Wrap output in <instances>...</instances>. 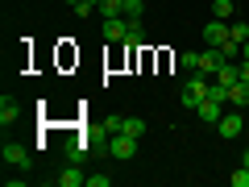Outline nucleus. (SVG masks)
Masks as SVG:
<instances>
[{"mask_svg": "<svg viewBox=\"0 0 249 187\" xmlns=\"http://www.w3.org/2000/svg\"><path fill=\"white\" fill-rule=\"evenodd\" d=\"M229 183H232V187H249V167H245V162H241V167L229 175Z\"/></svg>", "mask_w": 249, "mask_h": 187, "instance_id": "20", "label": "nucleus"}, {"mask_svg": "<svg viewBox=\"0 0 249 187\" xmlns=\"http://www.w3.org/2000/svg\"><path fill=\"white\" fill-rule=\"evenodd\" d=\"M232 13H237L232 0H212V17H216V21H232Z\"/></svg>", "mask_w": 249, "mask_h": 187, "instance_id": "13", "label": "nucleus"}, {"mask_svg": "<svg viewBox=\"0 0 249 187\" xmlns=\"http://www.w3.org/2000/svg\"><path fill=\"white\" fill-rule=\"evenodd\" d=\"M91 4H100V0H91Z\"/></svg>", "mask_w": 249, "mask_h": 187, "instance_id": "27", "label": "nucleus"}, {"mask_svg": "<svg viewBox=\"0 0 249 187\" xmlns=\"http://www.w3.org/2000/svg\"><path fill=\"white\" fill-rule=\"evenodd\" d=\"M212 79H216V83H224V88H232V83L241 79V62H224V67L212 75Z\"/></svg>", "mask_w": 249, "mask_h": 187, "instance_id": "12", "label": "nucleus"}, {"mask_svg": "<svg viewBox=\"0 0 249 187\" xmlns=\"http://www.w3.org/2000/svg\"><path fill=\"white\" fill-rule=\"evenodd\" d=\"M208 83H212V79H208L204 71H191V75H187L183 96H178V100H183V108H199V100L208 96Z\"/></svg>", "mask_w": 249, "mask_h": 187, "instance_id": "1", "label": "nucleus"}, {"mask_svg": "<svg viewBox=\"0 0 249 187\" xmlns=\"http://www.w3.org/2000/svg\"><path fill=\"white\" fill-rule=\"evenodd\" d=\"M216 133H220L224 142H232V137L245 133V116H241V108H224V116L216 121Z\"/></svg>", "mask_w": 249, "mask_h": 187, "instance_id": "2", "label": "nucleus"}, {"mask_svg": "<svg viewBox=\"0 0 249 187\" xmlns=\"http://www.w3.org/2000/svg\"><path fill=\"white\" fill-rule=\"evenodd\" d=\"M241 162H245V167H249V150H245V154H241Z\"/></svg>", "mask_w": 249, "mask_h": 187, "instance_id": "26", "label": "nucleus"}, {"mask_svg": "<svg viewBox=\"0 0 249 187\" xmlns=\"http://www.w3.org/2000/svg\"><path fill=\"white\" fill-rule=\"evenodd\" d=\"M88 183H91V187H108L112 179H108V175H88Z\"/></svg>", "mask_w": 249, "mask_h": 187, "instance_id": "22", "label": "nucleus"}, {"mask_svg": "<svg viewBox=\"0 0 249 187\" xmlns=\"http://www.w3.org/2000/svg\"><path fill=\"white\" fill-rule=\"evenodd\" d=\"M0 158H4V167H29V162H34L21 142H4V146H0Z\"/></svg>", "mask_w": 249, "mask_h": 187, "instance_id": "4", "label": "nucleus"}, {"mask_svg": "<svg viewBox=\"0 0 249 187\" xmlns=\"http://www.w3.org/2000/svg\"><path fill=\"white\" fill-rule=\"evenodd\" d=\"M178 67H183V71H199V54H178Z\"/></svg>", "mask_w": 249, "mask_h": 187, "instance_id": "21", "label": "nucleus"}, {"mask_svg": "<svg viewBox=\"0 0 249 187\" xmlns=\"http://www.w3.org/2000/svg\"><path fill=\"white\" fill-rule=\"evenodd\" d=\"M229 37L245 46V42H249V25H245V21H229Z\"/></svg>", "mask_w": 249, "mask_h": 187, "instance_id": "18", "label": "nucleus"}, {"mask_svg": "<svg viewBox=\"0 0 249 187\" xmlns=\"http://www.w3.org/2000/svg\"><path fill=\"white\" fill-rule=\"evenodd\" d=\"M241 58H249V42H245V46H241Z\"/></svg>", "mask_w": 249, "mask_h": 187, "instance_id": "24", "label": "nucleus"}, {"mask_svg": "<svg viewBox=\"0 0 249 187\" xmlns=\"http://www.w3.org/2000/svg\"><path fill=\"white\" fill-rule=\"evenodd\" d=\"M241 79L249 83V58H241Z\"/></svg>", "mask_w": 249, "mask_h": 187, "instance_id": "23", "label": "nucleus"}, {"mask_svg": "<svg viewBox=\"0 0 249 187\" xmlns=\"http://www.w3.org/2000/svg\"><path fill=\"white\" fill-rule=\"evenodd\" d=\"M224 108H229V104H220V100L204 96V100H199V108H196V116H199V121H204V125H216V121H220V116H224Z\"/></svg>", "mask_w": 249, "mask_h": 187, "instance_id": "6", "label": "nucleus"}, {"mask_svg": "<svg viewBox=\"0 0 249 187\" xmlns=\"http://www.w3.org/2000/svg\"><path fill=\"white\" fill-rule=\"evenodd\" d=\"M137 142H142V137H133V133H112L108 137V154H112L116 162H129L137 154Z\"/></svg>", "mask_w": 249, "mask_h": 187, "instance_id": "3", "label": "nucleus"}, {"mask_svg": "<svg viewBox=\"0 0 249 187\" xmlns=\"http://www.w3.org/2000/svg\"><path fill=\"white\" fill-rule=\"evenodd\" d=\"M83 150H88V146H83L79 137H75V142H67V146H62V154H67V162H79V167H83Z\"/></svg>", "mask_w": 249, "mask_h": 187, "instance_id": "15", "label": "nucleus"}, {"mask_svg": "<svg viewBox=\"0 0 249 187\" xmlns=\"http://www.w3.org/2000/svg\"><path fill=\"white\" fill-rule=\"evenodd\" d=\"M54 183H58V187H83V183H88V175L79 170V162H67V167L54 175Z\"/></svg>", "mask_w": 249, "mask_h": 187, "instance_id": "7", "label": "nucleus"}, {"mask_svg": "<svg viewBox=\"0 0 249 187\" xmlns=\"http://www.w3.org/2000/svg\"><path fill=\"white\" fill-rule=\"evenodd\" d=\"M121 133H133V137H145V121H142V116H124V121H121Z\"/></svg>", "mask_w": 249, "mask_h": 187, "instance_id": "14", "label": "nucleus"}, {"mask_svg": "<svg viewBox=\"0 0 249 187\" xmlns=\"http://www.w3.org/2000/svg\"><path fill=\"white\" fill-rule=\"evenodd\" d=\"M62 4H71V9H75V4H83V0H62Z\"/></svg>", "mask_w": 249, "mask_h": 187, "instance_id": "25", "label": "nucleus"}, {"mask_svg": "<svg viewBox=\"0 0 249 187\" xmlns=\"http://www.w3.org/2000/svg\"><path fill=\"white\" fill-rule=\"evenodd\" d=\"M21 116V100L17 96H9V92H4V96H0V125H4V129H9L13 121H17Z\"/></svg>", "mask_w": 249, "mask_h": 187, "instance_id": "9", "label": "nucleus"}, {"mask_svg": "<svg viewBox=\"0 0 249 187\" xmlns=\"http://www.w3.org/2000/svg\"><path fill=\"white\" fill-rule=\"evenodd\" d=\"M124 34H129L124 17H104V42H124Z\"/></svg>", "mask_w": 249, "mask_h": 187, "instance_id": "10", "label": "nucleus"}, {"mask_svg": "<svg viewBox=\"0 0 249 187\" xmlns=\"http://www.w3.org/2000/svg\"><path fill=\"white\" fill-rule=\"evenodd\" d=\"M204 42L208 46H224V42H229V21H208V25H204Z\"/></svg>", "mask_w": 249, "mask_h": 187, "instance_id": "8", "label": "nucleus"}, {"mask_svg": "<svg viewBox=\"0 0 249 187\" xmlns=\"http://www.w3.org/2000/svg\"><path fill=\"white\" fill-rule=\"evenodd\" d=\"M142 13H145L142 0H124V21H142Z\"/></svg>", "mask_w": 249, "mask_h": 187, "instance_id": "19", "label": "nucleus"}, {"mask_svg": "<svg viewBox=\"0 0 249 187\" xmlns=\"http://www.w3.org/2000/svg\"><path fill=\"white\" fill-rule=\"evenodd\" d=\"M229 108H249V83L245 79H237L229 88Z\"/></svg>", "mask_w": 249, "mask_h": 187, "instance_id": "11", "label": "nucleus"}, {"mask_svg": "<svg viewBox=\"0 0 249 187\" xmlns=\"http://www.w3.org/2000/svg\"><path fill=\"white\" fill-rule=\"evenodd\" d=\"M224 62H229V58H224V54H220V46H208V50H199V71H204L208 79H212V75L220 71Z\"/></svg>", "mask_w": 249, "mask_h": 187, "instance_id": "5", "label": "nucleus"}, {"mask_svg": "<svg viewBox=\"0 0 249 187\" xmlns=\"http://www.w3.org/2000/svg\"><path fill=\"white\" fill-rule=\"evenodd\" d=\"M145 42V29H142V21H129V34H124V46H142Z\"/></svg>", "mask_w": 249, "mask_h": 187, "instance_id": "17", "label": "nucleus"}, {"mask_svg": "<svg viewBox=\"0 0 249 187\" xmlns=\"http://www.w3.org/2000/svg\"><path fill=\"white\" fill-rule=\"evenodd\" d=\"M96 9L104 13V17H124V0H100Z\"/></svg>", "mask_w": 249, "mask_h": 187, "instance_id": "16", "label": "nucleus"}]
</instances>
